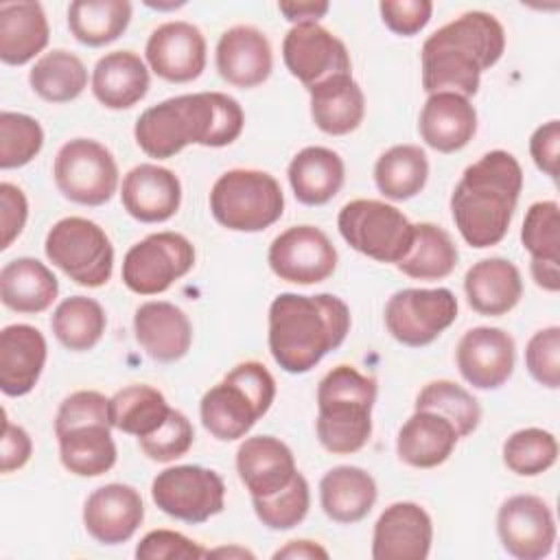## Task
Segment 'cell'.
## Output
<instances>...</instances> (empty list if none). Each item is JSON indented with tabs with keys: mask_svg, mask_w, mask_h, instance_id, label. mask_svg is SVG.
<instances>
[{
	"mask_svg": "<svg viewBox=\"0 0 560 560\" xmlns=\"http://www.w3.org/2000/svg\"><path fill=\"white\" fill-rule=\"evenodd\" d=\"M339 254L328 234L315 225H291L280 232L267 252L271 271L293 284H317L332 276Z\"/></svg>",
	"mask_w": 560,
	"mask_h": 560,
	"instance_id": "obj_14",
	"label": "cell"
},
{
	"mask_svg": "<svg viewBox=\"0 0 560 560\" xmlns=\"http://www.w3.org/2000/svg\"><path fill=\"white\" fill-rule=\"evenodd\" d=\"M521 243L532 260L560 262V208L556 201L545 199L529 206L521 228Z\"/></svg>",
	"mask_w": 560,
	"mask_h": 560,
	"instance_id": "obj_46",
	"label": "cell"
},
{
	"mask_svg": "<svg viewBox=\"0 0 560 560\" xmlns=\"http://www.w3.org/2000/svg\"><path fill=\"white\" fill-rule=\"evenodd\" d=\"M107 326V317L103 306L85 295H72L57 304L50 328L57 341L72 350V352H85L92 350Z\"/></svg>",
	"mask_w": 560,
	"mask_h": 560,
	"instance_id": "obj_41",
	"label": "cell"
},
{
	"mask_svg": "<svg viewBox=\"0 0 560 560\" xmlns=\"http://www.w3.org/2000/svg\"><path fill=\"white\" fill-rule=\"evenodd\" d=\"M85 422H109V398L94 389H79L66 396L55 416V435Z\"/></svg>",
	"mask_w": 560,
	"mask_h": 560,
	"instance_id": "obj_50",
	"label": "cell"
},
{
	"mask_svg": "<svg viewBox=\"0 0 560 560\" xmlns=\"http://www.w3.org/2000/svg\"><path fill=\"white\" fill-rule=\"evenodd\" d=\"M525 368L532 378L547 387H560V328L547 326L536 330L525 346Z\"/></svg>",
	"mask_w": 560,
	"mask_h": 560,
	"instance_id": "obj_48",
	"label": "cell"
},
{
	"mask_svg": "<svg viewBox=\"0 0 560 560\" xmlns=\"http://www.w3.org/2000/svg\"><path fill=\"white\" fill-rule=\"evenodd\" d=\"M378 497L374 477L359 466H335L319 481L324 514L341 525L363 521Z\"/></svg>",
	"mask_w": 560,
	"mask_h": 560,
	"instance_id": "obj_30",
	"label": "cell"
},
{
	"mask_svg": "<svg viewBox=\"0 0 560 560\" xmlns=\"http://www.w3.org/2000/svg\"><path fill=\"white\" fill-rule=\"evenodd\" d=\"M142 521V497L127 483H105L83 503V527L101 545L127 542Z\"/></svg>",
	"mask_w": 560,
	"mask_h": 560,
	"instance_id": "obj_20",
	"label": "cell"
},
{
	"mask_svg": "<svg viewBox=\"0 0 560 560\" xmlns=\"http://www.w3.org/2000/svg\"><path fill=\"white\" fill-rule=\"evenodd\" d=\"M149 68L164 81L188 83L206 68V37L184 20L164 22L151 31L144 46Z\"/></svg>",
	"mask_w": 560,
	"mask_h": 560,
	"instance_id": "obj_18",
	"label": "cell"
},
{
	"mask_svg": "<svg viewBox=\"0 0 560 560\" xmlns=\"http://www.w3.org/2000/svg\"><path fill=\"white\" fill-rule=\"evenodd\" d=\"M59 293L55 273L37 258L20 256L0 269V300L15 313H44Z\"/></svg>",
	"mask_w": 560,
	"mask_h": 560,
	"instance_id": "obj_34",
	"label": "cell"
},
{
	"mask_svg": "<svg viewBox=\"0 0 560 560\" xmlns=\"http://www.w3.org/2000/svg\"><path fill=\"white\" fill-rule=\"evenodd\" d=\"M245 125L243 107L223 92L171 96L147 107L133 127L136 144L155 160H166L188 144L228 147Z\"/></svg>",
	"mask_w": 560,
	"mask_h": 560,
	"instance_id": "obj_1",
	"label": "cell"
},
{
	"mask_svg": "<svg viewBox=\"0 0 560 560\" xmlns=\"http://www.w3.org/2000/svg\"><path fill=\"white\" fill-rule=\"evenodd\" d=\"M252 505H254L258 521L265 527H269L273 532L291 529V527L300 525L308 514V508H311L308 481L304 479L302 472H298L289 486H284L282 490H278L271 497L252 499Z\"/></svg>",
	"mask_w": 560,
	"mask_h": 560,
	"instance_id": "obj_44",
	"label": "cell"
},
{
	"mask_svg": "<svg viewBox=\"0 0 560 560\" xmlns=\"http://www.w3.org/2000/svg\"><path fill=\"white\" fill-rule=\"evenodd\" d=\"M52 177L66 199L81 206H103L118 188V164L98 140L74 138L57 151Z\"/></svg>",
	"mask_w": 560,
	"mask_h": 560,
	"instance_id": "obj_10",
	"label": "cell"
},
{
	"mask_svg": "<svg viewBox=\"0 0 560 560\" xmlns=\"http://www.w3.org/2000/svg\"><path fill=\"white\" fill-rule=\"evenodd\" d=\"M376 381L354 365H335L317 385L315 431L319 444L335 455L361 451L372 435Z\"/></svg>",
	"mask_w": 560,
	"mask_h": 560,
	"instance_id": "obj_5",
	"label": "cell"
},
{
	"mask_svg": "<svg viewBox=\"0 0 560 560\" xmlns=\"http://www.w3.org/2000/svg\"><path fill=\"white\" fill-rule=\"evenodd\" d=\"M168 411L171 407L164 394L144 383L127 385L109 398L112 427L138 440L153 433L166 420Z\"/></svg>",
	"mask_w": 560,
	"mask_h": 560,
	"instance_id": "obj_39",
	"label": "cell"
},
{
	"mask_svg": "<svg viewBox=\"0 0 560 560\" xmlns=\"http://www.w3.org/2000/svg\"><path fill=\"white\" fill-rule=\"evenodd\" d=\"M28 83L46 103H68L88 88V70L74 52L55 48L35 61Z\"/></svg>",
	"mask_w": 560,
	"mask_h": 560,
	"instance_id": "obj_40",
	"label": "cell"
},
{
	"mask_svg": "<svg viewBox=\"0 0 560 560\" xmlns=\"http://www.w3.org/2000/svg\"><path fill=\"white\" fill-rule=\"evenodd\" d=\"M210 212L232 232H260L282 217L284 192L267 171L232 168L212 184Z\"/></svg>",
	"mask_w": 560,
	"mask_h": 560,
	"instance_id": "obj_7",
	"label": "cell"
},
{
	"mask_svg": "<svg viewBox=\"0 0 560 560\" xmlns=\"http://www.w3.org/2000/svg\"><path fill=\"white\" fill-rule=\"evenodd\" d=\"M383 24L402 37L420 33L433 13V2L429 0H383L378 4Z\"/></svg>",
	"mask_w": 560,
	"mask_h": 560,
	"instance_id": "obj_51",
	"label": "cell"
},
{
	"mask_svg": "<svg viewBox=\"0 0 560 560\" xmlns=\"http://www.w3.org/2000/svg\"><path fill=\"white\" fill-rule=\"evenodd\" d=\"M501 455H503V464L514 475L536 477L556 464L558 442L553 433L538 427H527L508 435V440L503 442Z\"/></svg>",
	"mask_w": 560,
	"mask_h": 560,
	"instance_id": "obj_43",
	"label": "cell"
},
{
	"mask_svg": "<svg viewBox=\"0 0 560 560\" xmlns=\"http://www.w3.org/2000/svg\"><path fill=\"white\" fill-rule=\"evenodd\" d=\"M418 131L427 147L440 153L464 149L477 133V109L455 92H435L422 105Z\"/></svg>",
	"mask_w": 560,
	"mask_h": 560,
	"instance_id": "obj_26",
	"label": "cell"
},
{
	"mask_svg": "<svg viewBox=\"0 0 560 560\" xmlns=\"http://www.w3.org/2000/svg\"><path fill=\"white\" fill-rule=\"evenodd\" d=\"M92 92L107 109H129L149 92V68L133 50H112L92 70Z\"/></svg>",
	"mask_w": 560,
	"mask_h": 560,
	"instance_id": "obj_29",
	"label": "cell"
},
{
	"mask_svg": "<svg viewBox=\"0 0 560 560\" xmlns=\"http://www.w3.org/2000/svg\"><path fill=\"white\" fill-rule=\"evenodd\" d=\"M523 190L518 160L494 149L464 168L451 195V214L462 238L477 249L503 241Z\"/></svg>",
	"mask_w": 560,
	"mask_h": 560,
	"instance_id": "obj_4",
	"label": "cell"
},
{
	"mask_svg": "<svg viewBox=\"0 0 560 560\" xmlns=\"http://www.w3.org/2000/svg\"><path fill=\"white\" fill-rule=\"evenodd\" d=\"M59 459L77 477H101L116 464V442L109 422H85L57 433Z\"/></svg>",
	"mask_w": 560,
	"mask_h": 560,
	"instance_id": "obj_35",
	"label": "cell"
},
{
	"mask_svg": "<svg viewBox=\"0 0 560 560\" xmlns=\"http://www.w3.org/2000/svg\"><path fill=\"white\" fill-rule=\"evenodd\" d=\"M466 300L472 311L488 317L510 313L523 298V278L518 267L508 258H483L464 276Z\"/></svg>",
	"mask_w": 560,
	"mask_h": 560,
	"instance_id": "obj_28",
	"label": "cell"
},
{
	"mask_svg": "<svg viewBox=\"0 0 560 560\" xmlns=\"http://www.w3.org/2000/svg\"><path fill=\"white\" fill-rule=\"evenodd\" d=\"M337 228L352 249L376 262L398 265L413 243V223L378 199L348 201L337 214Z\"/></svg>",
	"mask_w": 560,
	"mask_h": 560,
	"instance_id": "obj_9",
	"label": "cell"
},
{
	"mask_svg": "<svg viewBox=\"0 0 560 560\" xmlns=\"http://www.w3.org/2000/svg\"><path fill=\"white\" fill-rule=\"evenodd\" d=\"M192 442H195V429H192L190 420L177 409H171L166 420L153 433L138 440L140 451L149 459L162 462V464L186 455L190 451Z\"/></svg>",
	"mask_w": 560,
	"mask_h": 560,
	"instance_id": "obj_47",
	"label": "cell"
},
{
	"mask_svg": "<svg viewBox=\"0 0 560 560\" xmlns=\"http://www.w3.org/2000/svg\"><path fill=\"white\" fill-rule=\"evenodd\" d=\"M348 332L350 308L332 293H280L269 306V352L289 374L313 370Z\"/></svg>",
	"mask_w": 560,
	"mask_h": 560,
	"instance_id": "obj_3",
	"label": "cell"
},
{
	"mask_svg": "<svg viewBox=\"0 0 560 560\" xmlns=\"http://www.w3.org/2000/svg\"><path fill=\"white\" fill-rule=\"evenodd\" d=\"M133 332L140 348L160 363L179 361L192 343V324L188 315L164 300H151L136 308Z\"/></svg>",
	"mask_w": 560,
	"mask_h": 560,
	"instance_id": "obj_24",
	"label": "cell"
},
{
	"mask_svg": "<svg viewBox=\"0 0 560 560\" xmlns=\"http://www.w3.org/2000/svg\"><path fill=\"white\" fill-rule=\"evenodd\" d=\"M136 558L140 560H199L208 558L203 549L192 538L173 529H153L140 538L136 545Z\"/></svg>",
	"mask_w": 560,
	"mask_h": 560,
	"instance_id": "obj_49",
	"label": "cell"
},
{
	"mask_svg": "<svg viewBox=\"0 0 560 560\" xmlns=\"http://www.w3.org/2000/svg\"><path fill=\"white\" fill-rule=\"evenodd\" d=\"M131 22L127 0H74L68 7V28L85 46L116 42Z\"/></svg>",
	"mask_w": 560,
	"mask_h": 560,
	"instance_id": "obj_38",
	"label": "cell"
},
{
	"mask_svg": "<svg viewBox=\"0 0 560 560\" xmlns=\"http://www.w3.org/2000/svg\"><path fill=\"white\" fill-rule=\"evenodd\" d=\"M195 267V247L179 232H153L129 247L122 258V282L138 295L164 293Z\"/></svg>",
	"mask_w": 560,
	"mask_h": 560,
	"instance_id": "obj_11",
	"label": "cell"
},
{
	"mask_svg": "<svg viewBox=\"0 0 560 560\" xmlns=\"http://www.w3.org/2000/svg\"><path fill=\"white\" fill-rule=\"evenodd\" d=\"M273 398L271 372L260 361H243L201 396V424L219 442L241 440L269 411Z\"/></svg>",
	"mask_w": 560,
	"mask_h": 560,
	"instance_id": "obj_6",
	"label": "cell"
},
{
	"mask_svg": "<svg viewBox=\"0 0 560 560\" xmlns=\"http://www.w3.org/2000/svg\"><path fill=\"white\" fill-rule=\"evenodd\" d=\"M208 556H238V558H254V553L252 551H247V549H243V547H230V549H208Z\"/></svg>",
	"mask_w": 560,
	"mask_h": 560,
	"instance_id": "obj_58",
	"label": "cell"
},
{
	"mask_svg": "<svg viewBox=\"0 0 560 560\" xmlns=\"http://www.w3.org/2000/svg\"><path fill=\"white\" fill-rule=\"evenodd\" d=\"M457 319V298L451 289H400L385 304L387 332L402 346L422 348L435 341Z\"/></svg>",
	"mask_w": 560,
	"mask_h": 560,
	"instance_id": "obj_13",
	"label": "cell"
},
{
	"mask_svg": "<svg viewBox=\"0 0 560 560\" xmlns=\"http://www.w3.org/2000/svg\"><path fill=\"white\" fill-rule=\"evenodd\" d=\"M330 4L324 0L308 2H278V11L295 24H319V20L328 13Z\"/></svg>",
	"mask_w": 560,
	"mask_h": 560,
	"instance_id": "obj_55",
	"label": "cell"
},
{
	"mask_svg": "<svg viewBox=\"0 0 560 560\" xmlns=\"http://www.w3.org/2000/svg\"><path fill=\"white\" fill-rule=\"evenodd\" d=\"M459 435L455 427L440 413L429 409H413L396 438V455L411 468H435L444 464Z\"/></svg>",
	"mask_w": 560,
	"mask_h": 560,
	"instance_id": "obj_27",
	"label": "cell"
},
{
	"mask_svg": "<svg viewBox=\"0 0 560 560\" xmlns=\"http://www.w3.org/2000/svg\"><path fill=\"white\" fill-rule=\"evenodd\" d=\"M516 346L510 332L497 326H475L462 335L455 361L462 378L477 389H499L514 372Z\"/></svg>",
	"mask_w": 560,
	"mask_h": 560,
	"instance_id": "obj_17",
	"label": "cell"
},
{
	"mask_svg": "<svg viewBox=\"0 0 560 560\" xmlns=\"http://www.w3.org/2000/svg\"><path fill=\"white\" fill-rule=\"evenodd\" d=\"M273 558L278 560V558H291V560H317V558H322V560H326L328 558V551L322 547V545H317L315 540H289L284 547H280L276 553H273Z\"/></svg>",
	"mask_w": 560,
	"mask_h": 560,
	"instance_id": "obj_56",
	"label": "cell"
},
{
	"mask_svg": "<svg viewBox=\"0 0 560 560\" xmlns=\"http://www.w3.org/2000/svg\"><path fill=\"white\" fill-rule=\"evenodd\" d=\"M28 217V201L20 186L11 182L0 184V230L2 243L0 247L7 249L11 243L22 234Z\"/></svg>",
	"mask_w": 560,
	"mask_h": 560,
	"instance_id": "obj_52",
	"label": "cell"
},
{
	"mask_svg": "<svg viewBox=\"0 0 560 560\" xmlns=\"http://www.w3.org/2000/svg\"><path fill=\"white\" fill-rule=\"evenodd\" d=\"M50 39L48 18L39 2L0 4V59L7 66H24L37 57Z\"/></svg>",
	"mask_w": 560,
	"mask_h": 560,
	"instance_id": "obj_32",
	"label": "cell"
},
{
	"mask_svg": "<svg viewBox=\"0 0 560 560\" xmlns=\"http://www.w3.org/2000/svg\"><path fill=\"white\" fill-rule=\"evenodd\" d=\"M120 201L136 221L162 223L179 210L182 184L171 168L138 164L122 177Z\"/></svg>",
	"mask_w": 560,
	"mask_h": 560,
	"instance_id": "obj_22",
	"label": "cell"
},
{
	"mask_svg": "<svg viewBox=\"0 0 560 560\" xmlns=\"http://www.w3.org/2000/svg\"><path fill=\"white\" fill-rule=\"evenodd\" d=\"M459 252L451 234L435 223H413V243L407 256L396 265L413 280H442L457 267Z\"/></svg>",
	"mask_w": 560,
	"mask_h": 560,
	"instance_id": "obj_36",
	"label": "cell"
},
{
	"mask_svg": "<svg viewBox=\"0 0 560 560\" xmlns=\"http://www.w3.org/2000/svg\"><path fill=\"white\" fill-rule=\"evenodd\" d=\"M44 147L42 125L20 112H0V168L28 164Z\"/></svg>",
	"mask_w": 560,
	"mask_h": 560,
	"instance_id": "obj_45",
	"label": "cell"
},
{
	"mask_svg": "<svg viewBox=\"0 0 560 560\" xmlns=\"http://www.w3.org/2000/svg\"><path fill=\"white\" fill-rule=\"evenodd\" d=\"M529 271H532V278L534 282L549 291V293H556L560 289V262H551V260H532L529 265Z\"/></svg>",
	"mask_w": 560,
	"mask_h": 560,
	"instance_id": "obj_57",
	"label": "cell"
},
{
	"mask_svg": "<svg viewBox=\"0 0 560 560\" xmlns=\"http://www.w3.org/2000/svg\"><path fill=\"white\" fill-rule=\"evenodd\" d=\"M308 96L311 118L328 136H346L363 122L365 96L352 74L330 77L308 88Z\"/></svg>",
	"mask_w": 560,
	"mask_h": 560,
	"instance_id": "obj_31",
	"label": "cell"
},
{
	"mask_svg": "<svg viewBox=\"0 0 560 560\" xmlns=\"http://www.w3.org/2000/svg\"><path fill=\"white\" fill-rule=\"evenodd\" d=\"M31 453H33L31 435L20 424H13L4 411L2 438H0V470L2 472L20 470L31 459Z\"/></svg>",
	"mask_w": 560,
	"mask_h": 560,
	"instance_id": "obj_54",
	"label": "cell"
},
{
	"mask_svg": "<svg viewBox=\"0 0 560 560\" xmlns=\"http://www.w3.org/2000/svg\"><path fill=\"white\" fill-rule=\"evenodd\" d=\"M503 50V24L492 13L466 11L424 39L422 88L427 94L455 92L470 98L479 90L481 72L492 68Z\"/></svg>",
	"mask_w": 560,
	"mask_h": 560,
	"instance_id": "obj_2",
	"label": "cell"
},
{
	"mask_svg": "<svg viewBox=\"0 0 560 560\" xmlns=\"http://www.w3.org/2000/svg\"><path fill=\"white\" fill-rule=\"evenodd\" d=\"M529 155L538 171L547 177H558V155H560V122L553 118L536 127L529 138Z\"/></svg>",
	"mask_w": 560,
	"mask_h": 560,
	"instance_id": "obj_53",
	"label": "cell"
},
{
	"mask_svg": "<svg viewBox=\"0 0 560 560\" xmlns=\"http://www.w3.org/2000/svg\"><path fill=\"white\" fill-rule=\"evenodd\" d=\"M236 472L252 499L271 497L300 472L291 448L273 435L245 438L236 451Z\"/></svg>",
	"mask_w": 560,
	"mask_h": 560,
	"instance_id": "obj_23",
	"label": "cell"
},
{
	"mask_svg": "<svg viewBox=\"0 0 560 560\" xmlns=\"http://www.w3.org/2000/svg\"><path fill=\"white\" fill-rule=\"evenodd\" d=\"M153 503L168 516L199 525L225 508L223 477L197 464L164 468L151 483Z\"/></svg>",
	"mask_w": 560,
	"mask_h": 560,
	"instance_id": "obj_12",
	"label": "cell"
},
{
	"mask_svg": "<svg viewBox=\"0 0 560 560\" xmlns=\"http://www.w3.org/2000/svg\"><path fill=\"white\" fill-rule=\"evenodd\" d=\"M291 190L304 206L328 203L343 186L346 166L337 151L326 147H304L287 168Z\"/></svg>",
	"mask_w": 560,
	"mask_h": 560,
	"instance_id": "obj_33",
	"label": "cell"
},
{
	"mask_svg": "<svg viewBox=\"0 0 560 560\" xmlns=\"http://www.w3.org/2000/svg\"><path fill=\"white\" fill-rule=\"evenodd\" d=\"M429 179V160L418 144H394L374 164V184L385 199L416 197Z\"/></svg>",
	"mask_w": 560,
	"mask_h": 560,
	"instance_id": "obj_37",
	"label": "cell"
},
{
	"mask_svg": "<svg viewBox=\"0 0 560 560\" xmlns=\"http://www.w3.org/2000/svg\"><path fill=\"white\" fill-rule=\"evenodd\" d=\"M503 549L518 560H540L553 551L556 521L549 503L536 494H514L497 512Z\"/></svg>",
	"mask_w": 560,
	"mask_h": 560,
	"instance_id": "obj_16",
	"label": "cell"
},
{
	"mask_svg": "<svg viewBox=\"0 0 560 560\" xmlns=\"http://www.w3.org/2000/svg\"><path fill=\"white\" fill-rule=\"evenodd\" d=\"M433 542V523L429 512L413 501L387 505L374 523V560H424Z\"/></svg>",
	"mask_w": 560,
	"mask_h": 560,
	"instance_id": "obj_19",
	"label": "cell"
},
{
	"mask_svg": "<svg viewBox=\"0 0 560 560\" xmlns=\"http://www.w3.org/2000/svg\"><path fill=\"white\" fill-rule=\"evenodd\" d=\"M48 346L39 328L9 324L0 332V389L7 396H26L39 381Z\"/></svg>",
	"mask_w": 560,
	"mask_h": 560,
	"instance_id": "obj_25",
	"label": "cell"
},
{
	"mask_svg": "<svg viewBox=\"0 0 560 560\" xmlns=\"http://www.w3.org/2000/svg\"><path fill=\"white\" fill-rule=\"evenodd\" d=\"M282 59L287 70L306 90L352 70L346 44L322 24L291 26L282 39Z\"/></svg>",
	"mask_w": 560,
	"mask_h": 560,
	"instance_id": "obj_15",
	"label": "cell"
},
{
	"mask_svg": "<svg viewBox=\"0 0 560 560\" xmlns=\"http://www.w3.org/2000/svg\"><path fill=\"white\" fill-rule=\"evenodd\" d=\"M413 409H429L444 416L455 427L459 440L470 435L481 420V407L477 398L466 387L448 378L427 383L418 392Z\"/></svg>",
	"mask_w": 560,
	"mask_h": 560,
	"instance_id": "obj_42",
	"label": "cell"
},
{
	"mask_svg": "<svg viewBox=\"0 0 560 560\" xmlns=\"http://www.w3.org/2000/svg\"><path fill=\"white\" fill-rule=\"evenodd\" d=\"M214 61L223 81L247 90L269 79L273 70V50L260 28L236 24L221 33Z\"/></svg>",
	"mask_w": 560,
	"mask_h": 560,
	"instance_id": "obj_21",
	"label": "cell"
},
{
	"mask_svg": "<svg viewBox=\"0 0 560 560\" xmlns=\"http://www.w3.org/2000/svg\"><path fill=\"white\" fill-rule=\"evenodd\" d=\"M46 258L72 282L98 289L114 271V245L105 230L85 217H63L46 234Z\"/></svg>",
	"mask_w": 560,
	"mask_h": 560,
	"instance_id": "obj_8",
	"label": "cell"
}]
</instances>
